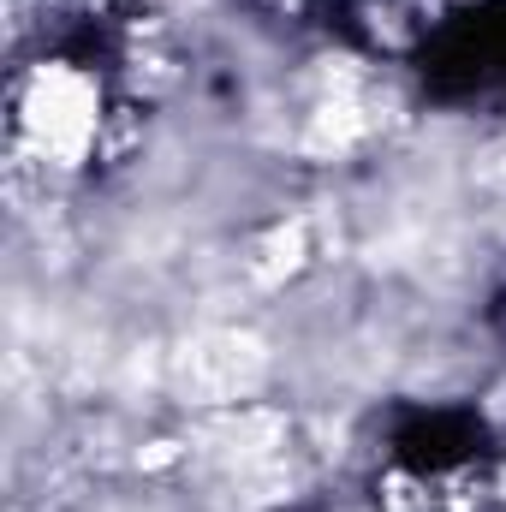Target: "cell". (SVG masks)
<instances>
[{"mask_svg": "<svg viewBox=\"0 0 506 512\" xmlns=\"http://www.w3.org/2000/svg\"><path fill=\"white\" fill-rule=\"evenodd\" d=\"M268 370H274V352L251 328H197L167 358V393H179V405H227L233 411L268 382Z\"/></svg>", "mask_w": 506, "mask_h": 512, "instance_id": "cell-2", "label": "cell"}, {"mask_svg": "<svg viewBox=\"0 0 506 512\" xmlns=\"http://www.w3.org/2000/svg\"><path fill=\"white\" fill-rule=\"evenodd\" d=\"M18 126H24V155L48 161L54 173H72L96 143H102V102L96 84L78 78L72 66H36L18 102Z\"/></svg>", "mask_w": 506, "mask_h": 512, "instance_id": "cell-1", "label": "cell"}]
</instances>
